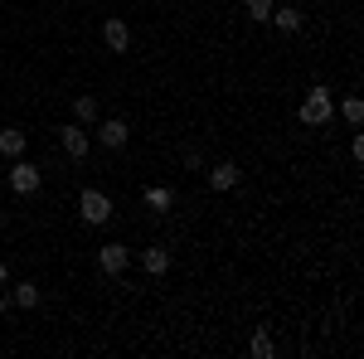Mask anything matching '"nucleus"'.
Instances as JSON below:
<instances>
[{"instance_id":"423d86ee","label":"nucleus","mask_w":364,"mask_h":359,"mask_svg":"<svg viewBox=\"0 0 364 359\" xmlns=\"http://www.w3.org/2000/svg\"><path fill=\"white\" fill-rule=\"evenodd\" d=\"M97 136H102V146H107V151H122V146L132 141V127H127L122 117H107V122L97 127Z\"/></svg>"},{"instance_id":"4468645a","label":"nucleus","mask_w":364,"mask_h":359,"mask_svg":"<svg viewBox=\"0 0 364 359\" xmlns=\"http://www.w3.org/2000/svg\"><path fill=\"white\" fill-rule=\"evenodd\" d=\"M10 301L25 306V311H29V306H39V286H34V282H20V286L10 291Z\"/></svg>"},{"instance_id":"9b49d317","label":"nucleus","mask_w":364,"mask_h":359,"mask_svg":"<svg viewBox=\"0 0 364 359\" xmlns=\"http://www.w3.org/2000/svg\"><path fill=\"white\" fill-rule=\"evenodd\" d=\"M267 20H272L282 34H296V29H301V10H296V5H282V10H272Z\"/></svg>"},{"instance_id":"7ed1b4c3","label":"nucleus","mask_w":364,"mask_h":359,"mask_svg":"<svg viewBox=\"0 0 364 359\" xmlns=\"http://www.w3.org/2000/svg\"><path fill=\"white\" fill-rule=\"evenodd\" d=\"M5 180H10V190L20 194V199H25V194H34L39 185H44V175H39V166H29L25 156H20V161L10 166V175H5Z\"/></svg>"},{"instance_id":"ddd939ff","label":"nucleus","mask_w":364,"mask_h":359,"mask_svg":"<svg viewBox=\"0 0 364 359\" xmlns=\"http://www.w3.org/2000/svg\"><path fill=\"white\" fill-rule=\"evenodd\" d=\"M248 355H252V359H272V355H277V350H272V335L262 331V326L252 331V340H248Z\"/></svg>"},{"instance_id":"39448f33","label":"nucleus","mask_w":364,"mask_h":359,"mask_svg":"<svg viewBox=\"0 0 364 359\" xmlns=\"http://www.w3.org/2000/svg\"><path fill=\"white\" fill-rule=\"evenodd\" d=\"M102 44L112 49V54H127L132 49V29H127V20H102Z\"/></svg>"},{"instance_id":"f257e3e1","label":"nucleus","mask_w":364,"mask_h":359,"mask_svg":"<svg viewBox=\"0 0 364 359\" xmlns=\"http://www.w3.org/2000/svg\"><path fill=\"white\" fill-rule=\"evenodd\" d=\"M331 112H336V97H331V87H326V83H316V87L306 92V97H301L296 117H301L306 127H326V122H331Z\"/></svg>"},{"instance_id":"f3484780","label":"nucleus","mask_w":364,"mask_h":359,"mask_svg":"<svg viewBox=\"0 0 364 359\" xmlns=\"http://www.w3.org/2000/svg\"><path fill=\"white\" fill-rule=\"evenodd\" d=\"M248 15L252 20H267L272 15V0H248Z\"/></svg>"},{"instance_id":"1a4fd4ad","label":"nucleus","mask_w":364,"mask_h":359,"mask_svg":"<svg viewBox=\"0 0 364 359\" xmlns=\"http://www.w3.org/2000/svg\"><path fill=\"white\" fill-rule=\"evenodd\" d=\"M238 180H243V170L233 166V161H219V166L209 170V185H214V190H233Z\"/></svg>"},{"instance_id":"a211bd4d","label":"nucleus","mask_w":364,"mask_h":359,"mask_svg":"<svg viewBox=\"0 0 364 359\" xmlns=\"http://www.w3.org/2000/svg\"><path fill=\"white\" fill-rule=\"evenodd\" d=\"M5 282H10V272H5V262H0V286H5Z\"/></svg>"},{"instance_id":"dca6fc26","label":"nucleus","mask_w":364,"mask_h":359,"mask_svg":"<svg viewBox=\"0 0 364 359\" xmlns=\"http://www.w3.org/2000/svg\"><path fill=\"white\" fill-rule=\"evenodd\" d=\"M345 122H350V127H360V122H364V102H360V97H345Z\"/></svg>"},{"instance_id":"2eb2a0df","label":"nucleus","mask_w":364,"mask_h":359,"mask_svg":"<svg viewBox=\"0 0 364 359\" xmlns=\"http://www.w3.org/2000/svg\"><path fill=\"white\" fill-rule=\"evenodd\" d=\"M73 117H78V122H97V97H78V102H73Z\"/></svg>"},{"instance_id":"20e7f679","label":"nucleus","mask_w":364,"mask_h":359,"mask_svg":"<svg viewBox=\"0 0 364 359\" xmlns=\"http://www.w3.org/2000/svg\"><path fill=\"white\" fill-rule=\"evenodd\" d=\"M127 262H132V248H127V243H107V248L97 252V267H102L107 277H122Z\"/></svg>"},{"instance_id":"f03ea898","label":"nucleus","mask_w":364,"mask_h":359,"mask_svg":"<svg viewBox=\"0 0 364 359\" xmlns=\"http://www.w3.org/2000/svg\"><path fill=\"white\" fill-rule=\"evenodd\" d=\"M78 214H83V223L102 228V223H112V199L102 190H83L78 194Z\"/></svg>"},{"instance_id":"9d476101","label":"nucleus","mask_w":364,"mask_h":359,"mask_svg":"<svg viewBox=\"0 0 364 359\" xmlns=\"http://www.w3.org/2000/svg\"><path fill=\"white\" fill-rule=\"evenodd\" d=\"M141 267L151 277H166L170 272V252L166 248H141Z\"/></svg>"},{"instance_id":"f8f14e48","label":"nucleus","mask_w":364,"mask_h":359,"mask_svg":"<svg viewBox=\"0 0 364 359\" xmlns=\"http://www.w3.org/2000/svg\"><path fill=\"white\" fill-rule=\"evenodd\" d=\"M170 204H175V190H166V185H151V190H146V209H156V214H166Z\"/></svg>"},{"instance_id":"0eeeda50","label":"nucleus","mask_w":364,"mask_h":359,"mask_svg":"<svg viewBox=\"0 0 364 359\" xmlns=\"http://www.w3.org/2000/svg\"><path fill=\"white\" fill-rule=\"evenodd\" d=\"M25 146H29V136L20 132V127H0V156L20 161V156H25Z\"/></svg>"},{"instance_id":"6e6552de","label":"nucleus","mask_w":364,"mask_h":359,"mask_svg":"<svg viewBox=\"0 0 364 359\" xmlns=\"http://www.w3.org/2000/svg\"><path fill=\"white\" fill-rule=\"evenodd\" d=\"M63 151H68V161H87V132L83 127H63Z\"/></svg>"}]
</instances>
